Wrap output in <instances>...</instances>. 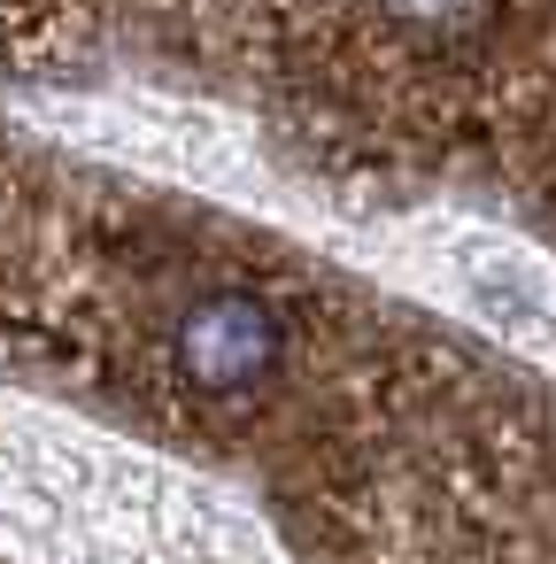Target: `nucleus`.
<instances>
[{
	"mask_svg": "<svg viewBox=\"0 0 556 564\" xmlns=\"http://www.w3.org/2000/svg\"><path fill=\"white\" fill-rule=\"evenodd\" d=\"M286 356H294V333L255 286L217 279V286H194L171 310V364L194 394H217V402L255 394L286 371Z\"/></svg>",
	"mask_w": 556,
	"mask_h": 564,
	"instance_id": "obj_1",
	"label": "nucleus"
},
{
	"mask_svg": "<svg viewBox=\"0 0 556 564\" xmlns=\"http://www.w3.org/2000/svg\"><path fill=\"white\" fill-rule=\"evenodd\" d=\"M379 9L410 32H433V40H456V32H479L494 0H379Z\"/></svg>",
	"mask_w": 556,
	"mask_h": 564,
	"instance_id": "obj_2",
	"label": "nucleus"
}]
</instances>
